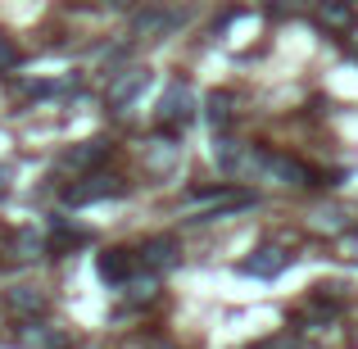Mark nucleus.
Returning a JSON list of instances; mask_svg holds the SVG:
<instances>
[{"label":"nucleus","instance_id":"f257e3e1","mask_svg":"<svg viewBox=\"0 0 358 349\" xmlns=\"http://www.w3.org/2000/svg\"><path fill=\"white\" fill-rule=\"evenodd\" d=\"M213 159H218V168L231 173V177H254L268 164V155H259L254 145H241V141H227V136L213 141Z\"/></svg>","mask_w":358,"mask_h":349},{"label":"nucleus","instance_id":"f03ea898","mask_svg":"<svg viewBox=\"0 0 358 349\" xmlns=\"http://www.w3.org/2000/svg\"><path fill=\"white\" fill-rule=\"evenodd\" d=\"M114 195H122V182H118V177H105V173H87L82 182L64 186V204H73V209H87V204L114 200Z\"/></svg>","mask_w":358,"mask_h":349},{"label":"nucleus","instance_id":"7ed1b4c3","mask_svg":"<svg viewBox=\"0 0 358 349\" xmlns=\"http://www.w3.org/2000/svg\"><path fill=\"white\" fill-rule=\"evenodd\" d=\"M191 114H195L191 87H186V82H173V87L159 96V122H164V127H186Z\"/></svg>","mask_w":358,"mask_h":349},{"label":"nucleus","instance_id":"20e7f679","mask_svg":"<svg viewBox=\"0 0 358 349\" xmlns=\"http://www.w3.org/2000/svg\"><path fill=\"white\" fill-rule=\"evenodd\" d=\"M286 263H290V254L281 245H259L250 259H241V272L245 277H259V281H272V277L286 272Z\"/></svg>","mask_w":358,"mask_h":349},{"label":"nucleus","instance_id":"39448f33","mask_svg":"<svg viewBox=\"0 0 358 349\" xmlns=\"http://www.w3.org/2000/svg\"><path fill=\"white\" fill-rule=\"evenodd\" d=\"M145 87H150V69H122L118 78L109 82V96H105L109 109H114V114H122V109H127Z\"/></svg>","mask_w":358,"mask_h":349},{"label":"nucleus","instance_id":"423d86ee","mask_svg":"<svg viewBox=\"0 0 358 349\" xmlns=\"http://www.w3.org/2000/svg\"><path fill=\"white\" fill-rule=\"evenodd\" d=\"M263 177H272V182H281V186H313V173H308L299 159H290V155H268Z\"/></svg>","mask_w":358,"mask_h":349},{"label":"nucleus","instance_id":"0eeeda50","mask_svg":"<svg viewBox=\"0 0 358 349\" xmlns=\"http://www.w3.org/2000/svg\"><path fill=\"white\" fill-rule=\"evenodd\" d=\"M177 259H182V245H177V236H155V241L141 245V263H145L150 272H168Z\"/></svg>","mask_w":358,"mask_h":349},{"label":"nucleus","instance_id":"6e6552de","mask_svg":"<svg viewBox=\"0 0 358 349\" xmlns=\"http://www.w3.org/2000/svg\"><path fill=\"white\" fill-rule=\"evenodd\" d=\"M45 304H50V299H45L36 286H14V290L5 295V308H9L14 318H27V322H36V318L45 313Z\"/></svg>","mask_w":358,"mask_h":349},{"label":"nucleus","instance_id":"1a4fd4ad","mask_svg":"<svg viewBox=\"0 0 358 349\" xmlns=\"http://www.w3.org/2000/svg\"><path fill=\"white\" fill-rule=\"evenodd\" d=\"M105 155H109V141L105 136H91V141H82V145H73L69 155H64V168H69V173H91Z\"/></svg>","mask_w":358,"mask_h":349},{"label":"nucleus","instance_id":"9d476101","mask_svg":"<svg viewBox=\"0 0 358 349\" xmlns=\"http://www.w3.org/2000/svg\"><path fill=\"white\" fill-rule=\"evenodd\" d=\"M317 23L327 27V32H354V23H358V14H354V5L350 0H322L317 5Z\"/></svg>","mask_w":358,"mask_h":349},{"label":"nucleus","instance_id":"9b49d317","mask_svg":"<svg viewBox=\"0 0 358 349\" xmlns=\"http://www.w3.org/2000/svg\"><path fill=\"white\" fill-rule=\"evenodd\" d=\"M96 272H100V281H109V286H122V281L131 277V250H105L96 259Z\"/></svg>","mask_w":358,"mask_h":349},{"label":"nucleus","instance_id":"f8f14e48","mask_svg":"<svg viewBox=\"0 0 358 349\" xmlns=\"http://www.w3.org/2000/svg\"><path fill=\"white\" fill-rule=\"evenodd\" d=\"M209 209L200 213V222H209V218H222V213H236V209H250L254 204V195L250 191H222V195H200Z\"/></svg>","mask_w":358,"mask_h":349},{"label":"nucleus","instance_id":"ddd939ff","mask_svg":"<svg viewBox=\"0 0 358 349\" xmlns=\"http://www.w3.org/2000/svg\"><path fill=\"white\" fill-rule=\"evenodd\" d=\"M354 218H358V213L350 209V204H322V209L313 213V227L327 232V236H341V232L354 227Z\"/></svg>","mask_w":358,"mask_h":349},{"label":"nucleus","instance_id":"4468645a","mask_svg":"<svg viewBox=\"0 0 358 349\" xmlns=\"http://www.w3.org/2000/svg\"><path fill=\"white\" fill-rule=\"evenodd\" d=\"M23 345H27V349H64V345H69V336L55 332V327L27 322V327H23Z\"/></svg>","mask_w":358,"mask_h":349},{"label":"nucleus","instance_id":"2eb2a0df","mask_svg":"<svg viewBox=\"0 0 358 349\" xmlns=\"http://www.w3.org/2000/svg\"><path fill=\"white\" fill-rule=\"evenodd\" d=\"M204 114H209V122H213V136H222L227 122H231V96L227 91H213V96L204 100Z\"/></svg>","mask_w":358,"mask_h":349},{"label":"nucleus","instance_id":"dca6fc26","mask_svg":"<svg viewBox=\"0 0 358 349\" xmlns=\"http://www.w3.org/2000/svg\"><path fill=\"white\" fill-rule=\"evenodd\" d=\"M14 250H18V259H36V254L45 250V241H41L36 232H18V236H14Z\"/></svg>","mask_w":358,"mask_h":349},{"label":"nucleus","instance_id":"f3484780","mask_svg":"<svg viewBox=\"0 0 358 349\" xmlns=\"http://www.w3.org/2000/svg\"><path fill=\"white\" fill-rule=\"evenodd\" d=\"M122 286L131 290V299H150V295H155V277H127Z\"/></svg>","mask_w":358,"mask_h":349},{"label":"nucleus","instance_id":"a211bd4d","mask_svg":"<svg viewBox=\"0 0 358 349\" xmlns=\"http://www.w3.org/2000/svg\"><path fill=\"white\" fill-rule=\"evenodd\" d=\"M14 64H18V50L9 41H0V69H14Z\"/></svg>","mask_w":358,"mask_h":349},{"label":"nucleus","instance_id":"6ab92c4d","mask_svg":"<svg viewBox=\"0 0 358 349\" xmlns=\"http://www.w3.org/2000/svg\"><path fill=\"white\" fill-rule=\"evenodd\" d=\"M145 349H182V345H168V341H155V345H145Z\"/></svg>","mask_w":358,"mask_h":349},{"label":"nucleus","instance_id":"aec40b11","mask_svg":"<svg viewBox=\"0 0 358 349\" xmlns=\"http://www.w3.org/2000/svg\"><path fill=\"white\" fill-rule=\"evenodd\" d=\"M105 5H114V9H122V5H131V0H105Z\"/></svg>","mask_w":358,"mask_h":349},{"label":"nucleus","instance_id":"412c9836","mask_svg":"<svg viewBox=\"0 0 358 349\" xmlns=\"http://www.w3.org/2000/svg\"><path fill=\"white\" fill-rule=\"evenodd\" d=\"M5 177H9V173H5V168H0V195H5Z\"/></svg>","mask_w":358,"mask_h":349}]
</instances>
